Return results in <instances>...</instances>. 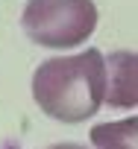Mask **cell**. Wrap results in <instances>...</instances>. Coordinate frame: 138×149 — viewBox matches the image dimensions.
<instances>
[{"instance_id":"7a4b0ae2","label":"cell","mask_w":138,"mask_h":149,"mask_svg":"<svg viewBox=\"0 0 138 149\" xmlns=\"http://www.w3.org/2000/svg\"><path fill=\"white\" fill-rule=\"evenodd\" d=\"M21 26L30 41L50 50H71L97 29L94 0H27Z\"/></svg>"},{"instance_id":"277c9868","label":"cell","mask_w":138,"mask_h":149,"mask_svg":"<svg viewBox=\"0 0 138 149\" xmlns=\"http://www.w3.org/2000/svg\"><path fill=\"white\" fill-rule=\"evenodd\" d=\"M94 149H138V117L97 123L91 129Z\"/></svg>"},{"instance_id":"5b68a950","label":"cell","mask_w":138,"mask_h":149,"mask_svg":"<svg viewBox=\"0 0 138 149\" xmlns=\"http://www.w3.org/2000/svg\"><path fill=\"white\" fill-rule=\"evenodd\" d=\"M50 149H88V146H82V143H56Z\"/></svg>"},{"instance_id":"6da1fadb","label":"cell","mask_w":138,"mask_h":149,"mask_svg":"<svg viewBox=\"0 0 138 149\" xmlns=\"http://www.w3.org/2000/svg\"><path fill=\"white\" fill-rule=\"evenodd\" d=\"M106 56L97 47H88L77 56L41 61L32 73V100L47 117L59 123H82L106 102Z\"/></svg>"},{"instance_id":"3957f363","label":"cell","mask_w":138,"mask_h":149,"mask_svg":"<svg viewBox=\"0 0 138 149\" xmlns=\"http://www.w3.org/2000/svg\"><path fill=\"white\" fill-rule=\"evenodd\" d=\"M109 85L106 105L112 108H135L138 105V53L115 50L109 58Z\"/></svg>"}]
</instances>
